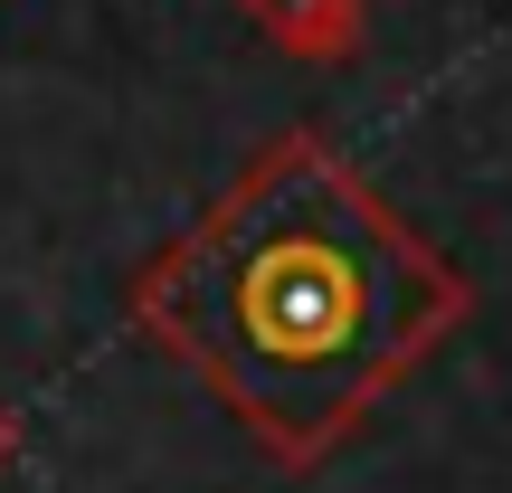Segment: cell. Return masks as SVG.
Masks as SVG:
<instances>
[{"label": "cell", "mask_w": 512, "mask_h": 493, "mask_svg": "<svg viewBox=\"0 0 512 493\" xmlns=\"http://www.w3.org/2000/svg\"><path fill=\"white\" fill-rule=\"evenodd\" d=\"M152 313L256 437L304 456L437 332L446 275L342 162L285 143L152 275Z\"/></svg>", "instance_id": "cell-1"}]
</instances>
